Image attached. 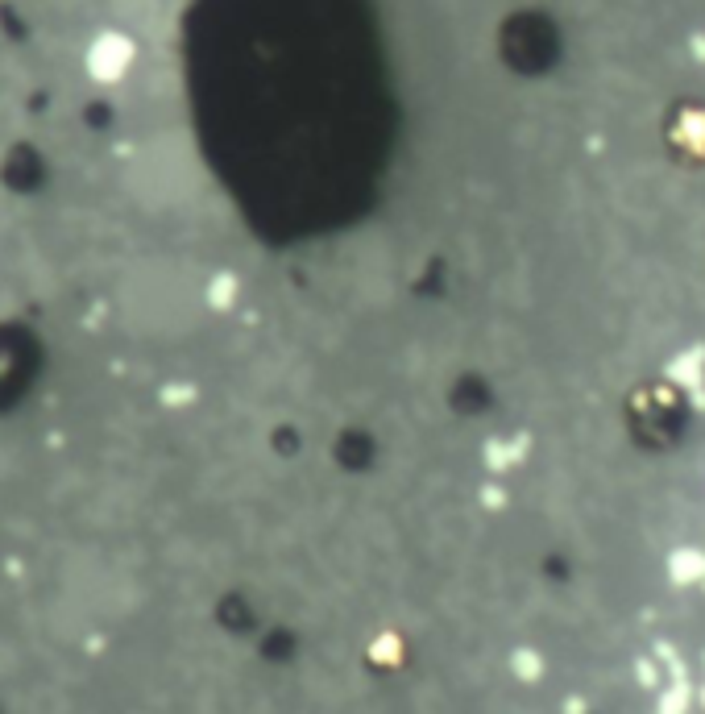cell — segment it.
<instances>
[{
	"label": "cell",
	"mask_w": 705,
	"mask_h": 714,
	"mask_svg": "<svg viewBox=\"0 0 705 714\" xmlns=\"http://www.w3.org/2000/svg\"><path fill=\"white\" fill-rule=\"evenodd\" d=\"M137 67V42L125 30H100L83 50V71L100 88H117Z\"/></svg>",
	"instance_id": "6da1fadb"
},
{
	"label": "cell",
	"mask_w": 705,
	"mask_h": 714,
	"mask_svg": "<svg viewBox=\"0 0 705 714\" xmlns=\"http://www.w3.org/2000/svg\"><path fill=\"white\" fill-rule=\"evenodd\" d=\"M241 291H245L241 274L229 270V266H216V270H208L204 279H200V304L208 312H216V316H229L241 304Z\"/></svg>",
	"instance_id": "7a4b0ae2"
},
{
	"label": "cell",
	"mask_w": 705,
	"mask_h": 714,
	"mask_svg": "<svg viewBox=\"0 0 705 714\" xmlns=\"http://www.w3.org/2000/svg\"><path fill=\"white\" fill-rule=\"evenodd\" d=\"M158 403L171 407V411H187V407L200 403V387L187 382V378H171V382H162L158 387Z\"/></svg>",
	"instance_id": "3957f363"
}]
</instances>
